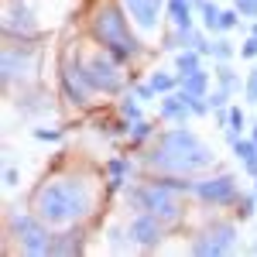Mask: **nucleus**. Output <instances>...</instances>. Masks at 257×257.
<instances>
[{
	"label": "nucleus",
	"mask_w": 257,
	"mask_h": 257,
	"mask_svg": "<svg viewBox=\"0 0 257 257\" xmlns=\"http://www.w3.org/2000/svg\"><path fill=\"white\" fill-rule=\"evenodd\" d=\"M206 86H209V72H189V76H182V93L189 99H196V96H206Z\"/></svg>",
	"instance_id": "13"
},
{
	"label": "nucleus",
	"mask_w": 257,
	"mask_h": 257,
	"mask_svg": "<svg viewBox=\"0 0 257 257\" xmlns=\"http://www.w3.org/2000/svg\"><path fill=\"white\" fill-rule=\"evenodd\" d=\"M192 192L202 202H213V206H237L240 199L233 175H213V178H202V182H192Z\"/></svg>",
	"instance_id": "8"
},
{
	"label": "nucleus",
	"mask_w": 257,
	"mask_h": 257,
	"mask_svg": "<svg viewBox=\"0 0 257 257\" xmlns=\"http://www.w3.org/2000/svg\"><path fill=\"white\" fill-rule=\"evenodd\" d=\"M219 14H223V11H216L213 4H202V24H206L209 31H219Z\"/></svg>",
	"instance_id": "20"
},
{
	"label": "nucleus",
	"mask_w": 257,
	"mask_h": 257,
	"mask_svg": "<svg viewBox=\"0 0 257 257\" xmlns=\"http://www.w3.org/2000/svg\"><path fill=\"white\" fill-rule=\"evenodd\" d=\"M230 141H237L240 138V131H243V113H240V106H230Z\"/></svg>",
	"instance_id": "21"
},
{
	"label": "nucleus",
	"mask_w": 257,
	"mask_h": 257,
	"mask_svg": "<svg viewBox=\"0 0 257 257\" xmlns=\"http://www.w3.org/2000/svg\"><path fill=\"white\" fill-rule=\"evenodd\" d=\"M189 250L192 254H230V250H237V226L226 219H216L213 226H206L202 233L192 237Z\"/></svg>",
	"instance_id": "7"
},
{
	"label": "nucleus",
	"mask_w": 257,
	"mask_h": 257,
	"mask_svg": "<svg viewBox=\"0 0 257 257\" xmlns=\"http://www.w3.org/2000/svg\"><path fill=\"white\" fill-rule=\"evenodd\" d=\"M18 168H11V165H7V168H4V185H7V189H11V185H18Z\"/></svg>",
	"instance_id": "28"
},
{
	"label": "nucleus",
	"mask_w": 257,
	"mask_h": 257,
	"mask_svg": "<svg viewBox=\"0 0 257 257\" xmlns=\"http://www.w3.org/2000/svg\"><path fill=\"white\" fill-rule=\"evenodd\" d=\"M199 48H185L182 55L175 59V65H178V76H189V72H199Z\"/></svg>",
	"instance_id": "15"
},
{
	"label": "nucleus",
	"mask_w": 257,
	"mask_h": 257,
	"mask_svg": "<svg viewBox=\"0 0 257 257\" xmlns=\"http://www.w3.org/2000/svg\"><path fill=\"white\" fill-rule=\"evenodd\" d=\"M4 35L7 38H38V24L31 21V11L24 0H7L4 7Z\"/></svg>",
	"instance_id": "9"
},
{
	"label": "nucleus",
	"mask_w": 257,
	"mask_h": 257,
	"mask_svg": "<svg viewBox=\"0 0 257 257\" xmlns=\"http://www.w3.org/2000/svg\"><path fill=\"white\" fill-rule=\"evenodd\" d=\"M213 55H216L219 62H226V59H230V55H233V48H230V41H226V38L213 41Z\"/></svg>",
	"instance_id": "24"
},
{
	"label": "nucleus",
	"mask_w": 257,
	"mask_h": 257,
	"mask_svg": "<svg viewBox=\"0 0 257 257\" xmlns=\"http://www.w3.org/2000/svg\"><path fill=\"white\" fill-rule=\"evenodd\" d=\"M89 31H93V38H96L106 52H113L117 59H134V55H138L141 41L134 38V31H131V18H127V11H123L120 4H113V0H106V4L96 7Z\"/></svg>",
	"instance_id": "4"
},
{
	"label": "nucleus",
	"mask_w": 257,
	"mask_h": 257,
	"mask_svg": "<svg viewBox=\"0 0 257 257\" xmlns=\"http://www.w3.org/2000/svg\"><path fill=\"white\" fill-rule=\"evenodd\" d=\"M254 192H257V189H254Z\"/></svg>",
	"instance_id": "32"
},
{
	"label": "nucleus",
	"mask_w": 257,
	"mask_h": 257,
	"mask_svg": "<svg viewBox=\"0 0 257 257\" xmlns=\"http://www.w3.org/2000/svg\"><path fill=\"white\" fill-rule=\"evenodd\" d=\"M240 55H243V59H257V35H250V38L243 41V48H240Z\"/></svg>",
	"instance_id": "27"
},
{
	"label": "nucleus",
	"mask_w": 257,
	"mask_h": 257,
	"mask_svg": "<svg viewBox=\"0 0 257 257\" xmlns=\"http://www.w3.org/2000/svg\"><path fill=\"white\" fill-rule=\"evenodd\" d=\"M254 141H257V127H254Z\"/></svg>",
	"instance_id": "30"
},
{
	"label": "nucleus",
	"mask_w": 257,
	"mask_h": 257,
	"mask_svg": "<svg viewBox=\"0 0 257 257\" xmlns=\"http://www.w3.org/2000/svg\"><path fill=\"white\" fill-rule=\"evenodd\" d=\"M168 11L175 28H192V0H168Z\"/></svg>",
	"instance_id": "14"
},
{
	"label": "nucleus",
	"mask_w": 257,
	"mask_h": 257,
	"mask_svg": "<svg viewBox=\"0 0 257 257\" xmlns=\"http://www.w3.org/2000/svg\"><path fill=\"white\" fill-rule=\"evenodd\" d=\"M254 202H257V192L237 199V216H240V219H250V216H254Z\"/></svg>",
	"instance_id": "22"
},
{
	"label": "nucleus",
	"mask_w": 257,
	"mask_h": 257,
	"mask_svg": "<svg viewBox=\"0 0 257 257\" xmlns=\"http://www.w3.org/2000/svg\"><path fill=\"white\" fill-rule=\"evenodd\" d=\"M93 202L96 192L82 175H52L35 189L31 213L48 226H76L93 213Z\"/></svg>",
	"instance_id": "1"
},
{
	"label": "nucleus",
	"mask_w": 257,
	"mask_h": 257,
	"mask_svg": "<svg viewBox=\"0 0 257 257\" xmlns=\"http://www.w3.org/2000/svg\"><path fill=\"white\" fill-rule=\"evenodd\" d=\"M127 172H131V161L113 158L110 165H106V178H110V185H113V189H117V185H123V182H127Z\"/></svg>",
	"instance_id": "16"
},
{
	"label": "nucleus",
	"mask_w": 257,
	"mask_h": 257,
	"mask_svg": "<svg viewBox=\"0 0 257 257\" xmlns=\"http://www.w3.org/2000/svg\"><path fill=\"white\" fill-rule=\"evenodd\" d=\"M247 99H254V103H257V69L250 72V79H247Z\"/></svg>",
	"instance_id": "29"
},
{
	"label": "nucleus",
	"mask_w": 257,
	"mask_h": 257,
	"mask_svg": "<svg viewBox=\"0 0 257 257\" xmlns=\"http://www.w3.org/2000/svg\"><path fill=\"white\" fill-rule=\"evenodd\" d=\"M240 18H257V0H237Z\"/></svg>",
	"instance_id": "26"
},
{
	"label": "nucleus",
	"mask_w": 257,
	"mask_h": 257,
	"mask_svg": "<svg viewBox=\"0 0 257 257\" xmlns=\"http://www.w3.org/2000/svg\"><path fill=\"white\" fill-rule=\"evenodd\" d=\"M172 86H175V79L165 76V72H155V76H151V89H155V93H168Z\"/></svg>",
	"instance_id": "23"
},
{
	"label": "nucleus",
	"mask_w": 257,
	"mask_h": 257,
	"mask_svg": "<svg viewBox=\"0 0 257 257\" xmlns=\"http://www.w3.org/2000/svg\"><path fill=\"white\" fill-rule=\"evenodd\" d=\"M189 113H192V103H189L185 93H178V96H165V103H161V120H182V123H185Z\"/></svg>",
	"instance_id": "12"
},
{
	"label": "nucleus",
	"mask_w": 257,
	"mask_h": 257,
	"mask_svg": "<svg viewBox=\"0 0 257 257\" xmlns=\"http://www.w3.org/2000/svg\"><path fill=\"white\" fill-rule=\"evenodd\" d=\"M76 233H59L52 240V254H72V250H82V240H72Z\"/></svg>",
	"instance_id": "17"
},
{
	"label": "nucleus",
	"mask_w": 257,
	"mask_h": 257,
	"mask_svg": "<svg viewBox=\"0 0 257 257\" xmlns=\"http://www.w3.org/2000/svg\"><path fill=\"white\" fill-rule=\"evenodd\" d=\"M216 79H219V89H223L226 96H233V93L240 89V79L226 69V65H219V69H216Z\"/></svg>",
	"instance_id": "18"
},
{
	"label": "nucleus",
	"mask_w": 257,
	"mask_h": 257,
	"mask_svg": "<svg viewBox=\"0 0 257 257\" xmlns=\"http://www.w3.org/2000/svg\"><path fill=\"white\" fill-rule=\"evenodd\" d=\"M254 35H257V24H254Z\"/></svg>",
	"instance_id": "31"
},
{
	"label": "nucleus",
	"mask_w": 257,
	"mask_h": 257,
	"mask_svg": "<svg viewBox=\"0 0 257 257\" xmlns=\"http://www.w3.org/2000/svg\"><path fill=\"white\" fill-rule=\"evenodd\" d=\"M233 155H237V158L240 161H250V158H254V155H257V141L254 138H250V141H233Z\"/></svg>",
	"instance_id": "19"
},
{
	"label": "nucleus",
	"mask_w": 257,
	"mask_h": 257,
	"mask_svg": "<svg viewBox=\"0 0 257 257\" xmlns=\"http://www.w3.org/2000/svg\"><path fill=\"white\" fill-rule=\"evenodd\" d=\"M161 233H165V223L151 213H138V216L127 223V237L131 243H141V247H158Z\"/></svg>",
	"instance_id": "11"
},
{
	"label": "nucleus",
	"mask_w": 257,
	"mask_h": 257,
	"mask_svg": "<svg viewBox=\"0 0 257 257\" xmlns=\"http://www.w3.org/2000/svg\"><path fill=\"white\" fill-rule=\"evenodd\" d=\"M182 189H192V185H185V182H178V178H151V182H138L127 196L134 202V209L138 213H151V216H158L165 226H172L182 219L185 213V206H182Z\"/></svg>",
	"instance_id": "3"
},
{
	"label": "nucleus",
	"mask_w": 257,
	"mask_h": 257,
	"mask_svg": "<svg viewBox=\"0 0 257 257\" xmlns=\"http://www.w3.org/2000/svg\"><path fill=\"white\" fill-rule=\"evenodd\" d=\"M120 7L127 11V18H131V24L138 31L151 35L158 28V14H161V7H165V0H120Z\"/></svg>",
	"instance_id": "10"
},
{
	"label": "nucleus",
	"mask_w": 257,
	"mask_h": 257,
	"mask_svg": "<svg viewBox=\"0 0 257 257\" xmlns=\"http://www.w3.org/2000/svg\"><path fill=\"white\" fill-rule=\"evenodd\" d=\"M148 172H158L161 178H185L213 165L209 144L192 131H165L155 144V151L144 158Z\"/></svg>",
	"instance_id": "2"
},
{
	"label": "nucleus",
	"mask_w": 257,
	"mask_h": 257,
	"mask_svg": "<svg viewBox=\"0 0 257 257\" xmlns=\"http://www.w3.org/2000/svg\"><path fill=\"white\" fill-rule=\"evenodd\" d=\"M237 18H240V11H223V14H219V31L237 28Z\"/></svg>",
	"instance_id": "25"
},
{
	"label": "nucleus",
	"mask_w": 257,
	"mask_h": 257,
	"mask_svg": "<svg viewBox=\"0 0 257 257\" xmlns=\"http://www.w3.org/2000/svg\"><path fill=\"white\" fill-rule=\"evenodd\" d=\"M76 62H79L86 82L93 86V93H117V89H123V82H127L123 69L117 65V55L106 52L103 45H99L96 52H86V55L76 52Z\"/></svg>",
	"instance_id": "5"
},
{
	"label": "nucleus",
	"mask_w": 257,
	"mask_h": 257,
	"mask_svg": "<svg viewBox=\"0 0 257 257\" xmlns=\"http://www.w3.org/2000/svg\"><path fill=\"white\" fill-rule=\"evenodd\" d=\"M11 233H18V243H21V254H31V257H41V254H52V233H48V223H41L35 213L31 216H18L11 213Z\"/></svg>",
	"instance_id": "6"
}]
</instances>
